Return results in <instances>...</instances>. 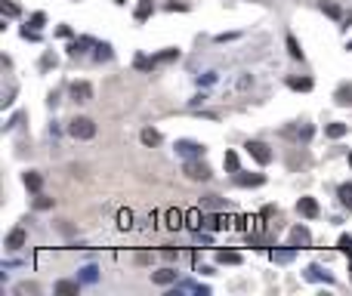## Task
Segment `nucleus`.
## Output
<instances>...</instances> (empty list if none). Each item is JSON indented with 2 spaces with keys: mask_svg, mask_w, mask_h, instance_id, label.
<instances>
[{
  "mask_svg": "<svg viewBox=\"0 0 352 296\" xmlns=\"http://www.w3.org/2000/svg\"><path fill=\"white\" fill-rule=\"evenodd\" d=\"M349 164H352V154H349Z\"/></svg>",
  "mask_w": 352,
  "mask_h": 296,
  "instance_id": "obj_35",
  "label": "nucleus"
},
{
  "mask_svg": "<svg viewBox=\"0 0 352 296\" xmlns=\"http://www.w3.org/2000/svg\"><path fill=\"white\" fill-rule=\"evenodd\" d=\"M176 152H182V154H204V145L182 139V142H176Z\"/></svg>",
  "mask_w": 352,
  "mask_h": 296,
  "instance_id": "obj_8",
  "label": "nucleus"
},
{
  "mask_svg": "<svg viewBox=\"0 0 352 296\" xmlns=\"http://www.w3.org/2000/svg\"><path fill=\"white\" fill-rule=\"evenodd\" d=\"M287 52L293 56V59H303V50H300V44H296L293 34H287Z\"/></svg>",
  "mask_w": 352,
  "mask_h": 296,
  "instance_id": "obj_16",
  "label": "nucleus"
},
{
  "mask_svg": "<svg viewBox=\"0 0 352 296\" xmlns=\"http://www.w3.org/2000/svg\"><path fill=\"white\" fill-rule=\"evenodd\" d=\"M96 50H99V52H96L99 59H111V46H108V44H99Z\"/></svg>",
  "mask_w": 352,
  "mask_h": 296,
  "instance_id": "obj_30",
  "label": "nucleus"
},
{
  "mask_svg": "<svg viewBox=\"0 0 352 296\" xmlns=\"http://www.w3.org/2000/svg\"><path fill=\"white\" fill-rule=\"evenodd\" d=\"M333 99H337V105H352V84H343Z\"/></svg>",
  "mask_w": 352,
  "mask_h": 296,
  "instance_id": "obj_12",
  "label": "nucleus"
},
{
  "mask_svg": "<svg viewBox=\"0 0 352 296\" xmlns=\"http://www.w3.org/2000/svg\"><path fill=\"white\" fill-rule=\"evenodd\" d=\"M78 290H81V284H78V281H59V284H56V293H59V296L78 293Z\"/></svg>",
  "mask_w": 352,
  "mask_h": 296,
  "instance_id": "obj_13",
  "label": "nucleus"
},
{
  "mask_svg": "<svg viewBox=\"0 0 352 296\" xmlns=\"http://www.w3.org/2000/svg\"><path fill=\"white\" fill-rule=\"evenodd\" d=\"M296 210H300L306 219H315V216H318V200H315V198H300Z\"/></svg>",
  "mask_w": 352,
  "mask_h": 296,
  "instance_id": "obj_5",
  "label": "nucleus"
},
{
  "mask_svg": "<svg viewBox=\"0 0 352 296\" xmlns=\"http://www.w3.org/2000/svg\"><path fill=\"white\" fill-rule=\"evenodd\" d=\"M4 12L7 16H19V6L13 4V0H4Z\"/></svg>",
  "mask_w": 352,
  "mask_h": 296,
  "instance_id": "obj_31",
  "label": "nucleus"
},
{
  "mask_svg": "<svg viewBox=\"0 0 352 296\" xmlns=\"http://www.w3.org/2000/svg\"><path fill=\"white\" fill-rule=\"evenodd\" d=\"M287 86H290V90H312V80H309V78H290Z\"/></svg>",
  "mask_w": 352,
  "mask_h": 296,
  "instance_id": "obj_18",
  "label": "nucleus"
},
{
  "mask_svg": "<svg viewBox=\"0 0 352 296\" xmlns=\"http://www.w3.org/2000/svg\"><path fill=\"white\" fill-rule=\"evenodd\" d=\"M71 99H74V102H90V99H93V86H90L87 80L71 84Z\"/></svg>",
  "mask_w": 352,
  "mask_h": 296,
  "instance_id": "obj_3",
  "label": "nucleus"
},
{
  "mask_svg": "<svg viewBox=\"0 0 352 296\" xmlns=\"http://www.w3.org/2000/svg\"><path fill=\"white\" fill-rule=\"evenodd\" d=\"M204 204H207V207H222V200H216V194H210V198L204 200Z\"/></svg>",
  "mask_w": 352,
  "mask_h": 296,
  "instance_id": "obj_34",
  "label": "nucleus"
},
{
  "mask_svg": "<svg viewBox=\"0 0 352 296\" xmlns=\"http://www.w3.org/2000/svg\"><path fill=\"white\" fill-rule=\"evenodd\" d=\"M222 164H226V170H229V173H238V154H235V152H226Z\"/></svg>",
  "mask_w": 352,
  "mask_h": 296,
  "instance_id": "obj_21",
  "label": "nucleus"
},
{
  "mask_svg": "<svg viewBox=\"0 0 352 296\" xmlns=\"http://www.w3.org/2000/svg\"><path fill=\"white\" fill-rule=\"evenodd\" d=\"M337 250H340V253H346V256H352V238H349V234H340Z\"/></svg>",
  "mask_w": 352,
  "mask_h": 296,
  "instance_id": "obj_23",
  "label": "nucleus"
},
{
  "mask_svg": "<svg viewBox=\"0 0 352 296\" xmlns=\"http://www.w3.org/2000/svg\"><path fill=\"white\" fill-rule=\"evenodd\" d=\"M321 10H324L330 18H340V6H337V4H324V0H321Z\"/></svg>",
  "mask_w": 352,
  "mask_h": 296,
  "instance_id": "obj_27",
  "label": "nucleus"
},
{
  "mask_svg": "<svg viewBox=\"0 0 352 296\" xmlns=\"http://www.w3.org/2000/svg\"><path fill=\"white\" fill-rule=\"evenodd\" d=\"M25 185L31 192H41V185H44V176L41 173H25Z\"/></svg>",
  "mask_w": 352,
  "mask_h": 296,
  "instance_id": "obj_15",
  "label": "nucleus"
},
{
  "mask_svg": "<svg viewBox=\"0 0 352 296\" xmlns=\"http://www.w3.org/2000/svg\"><path fill=\"white\" fill-rule=\"evenodd\" d=\"M167 226H170V228H182V226H185V213L170 210V213H167Z\"/></svg>",
  "mask_w": 352,
  "mask_h": 296,
  "instance_id": "obj_14",
  "label": "nucleus"
},
{
  "mask_svg": "<svg viewBox=\"0 0 352 296\" xmlns=\"http://www.w3.org/2000/svg\"><path fill=\"white\" fill-rule=\"evenodd\" d=\"M266 182V176H259V173H253V176H238V185H263Z\"/></svg>",
  "mask_w": 352,
  "mask_h": 296,
  "instance_id": "obj_22",
  "label": "nucleus"
},
{
  "mask_svg": "<svg viewBox=\"0 0 352 296\" xmlns=\"http://www.w3.org/2000/svg\"><path fill=\"white\" fill-rule=\"evenodd\" d=\"M31 25L41 28V25H44V12H34V16H31Z\"/></svg>",
  "mask_w": 352,
  "mask_h": 296,
  "instance_id": "obj_33",
  "label": "nucleus"
},
{
  "mask_svg": "<svg viewBox=\"0 0 352 296\" xmlns=\"http://www.w3.org/2000/svg\"><path fill=\"white\" fill-rule=\"evenodd\" d=\"M118 226H121V228H130V226H133V213H130V210H121V213H118Z\"/></svg>",
  "mask_w": 352,
  "mask_h": 296,
  "instance_id": "obj_25",
  "label": "nucleus"
},
{
  "mask_svg": "<svg viewBox=\"0 0 352 296\" xmlns=\"http://www.w3.org/2000/svg\"><path fill=\"white\" fill-rule=\"evenodd\" d=\"M142 142H145V145H158V142H161V133L148 126V130H142Z\"/></svg>",
  "mask_w": 352,
  "mask_h": 296,
  "instance_id": "obj_17",
  "label": "nucleus"
},
{
  "mask_svg": "<svg viewBox=\"0 0 352 296\" xmlns=\"http://www.w3.org/2000/svg\"><path fill=\"white\" fill-rule=\"evenodd\" d=\"M34 207H37V210H50V207H53V198H44V194H37Z\"/></svg>",
  "mask_w": 352,
  "mask_h": 296,
  "instance_id": "obj_28",
  "label": "nucleus"
},
{
  "mask_svg": "<svg viewBox=\"0 0 352 296\" xmlns=\"http://www.w3.org/2000/svg\"><path fill=\"white\" fill-rule=\"evenodd\" d=\"M185 226H189V228H201V213L198 210H189V213H185Z\"/></svg>",
  "mask_w": 352,
  "mask_h": 296,
  "instance_id": "obj_20",
  "label": "nucleus"
},
{
  "mask_svg": "<svg viewBox=\"0 0 352 296\" xmlns=\"http://www.w3.org/2000/svg\"><path fill=\"white\" fill-rule=\"evenodd\" d=\"M349 50H352V44H349Z\"/></svg>",
  "mask_w": 352,
  "mask_h": 296,
  "instance_id": "obj_36",
  "label": "nucleus"
},
{
  "mask_svg": "<svg viewBox=\"0 0 352 296\" xmlns=\"http://www.w3.org/2000/svg\"><path fill=\"white\" fill-rule=\"evenodd\" d=\"M152 281H155V284H173V281H176V272H173V268H161V272L152 274Z\"/></svg>",
  "mask_w": 352,
  "mask_h": 296,
  "instance_id": "obj_10",
  "label": "nucleus"
},
{
  "mask_svg": "<svg viewBox=\"0 0 352 296\" xmlns=\"http://www.w3.org/2000/svg\"><path fill=\"white\" fill-rule=\"evenodd\" d=\"M185 176L189 179H210V170H207V164H201V160H189L185 164Z\"/></svg>",
  "mask_w": 352,
  "mask_h": 296,
  "instance_id": "obj_4",
  "label": "nucleus"
},
{
  "mask_svg": "<svg viewBox=\"0 0 352 296\" xmlns=\"http://www.w3.org/2000/svg\"><path fill=\"white\" fill-rule=\"evenodd\" d=\"M152 10H155V6H152V0H142V4L136 6V18L142 22V18H148V16H152Z\"/></svg>",
  "mask_w": 352,
  "mask_h": 296,
  "instance_id": "obj_19",
  "label": "nucleus"
},
{
  "mask_svg": "<svg viewBox=\"0 0 352 296\" xmlns=\"http://www.w3.org/2000/svg\"><path fill=\"white\" fill-rule=\"evenodd\" d=\"M25 238H28V234H25V228H13V232L7 234V247L19 250V247H22V244H25Z\"/></svg>",
  "mask_w": 352,
  "mask_h": 296,
  "instance_id": "obj_7",
  "label": "nucleus"
},
{
  "mask_svg": "<svg viewBox=\"0 0 352 296\" xmlns=\"http://www.w3.org/2000/svg\"><path fill=\"white\" fill-rule=\"evenodd\" d=\"M84 281H96V268H93V266L84 268Z\"/></svg>",
  "mask_w": 352,
  "mask_h": 296,
  "instance_id": "obj_32",
  "label": "nucleus"
},
{
  "mask_svg": "<svg viewBox=\"0 0 352 296\" xmlns=\"http://www.w3.org/2000/svg\"><path fill=\"white\" fill-rule=\"evenodd\" d=\"M84 50H87V40H74V44L68 46V52H71V56H81Z\"/></svg>",
  "mask_w": 352,
  "mask_h": 296,
  "instance_id": "obj_29",
  "label": "nucleus"
},
{
  "mask_svg": "<svg viewBox=\"0 0 352 296\" xmlns=\"http://www.w3.org/2000/svg\"><path fill=\"white\" fill-rule=\"evenodd\" d=\"M340 200L352 210V185H340Z\"/></svg>",
  "mask_w": 352,
  "mask_h": 296,
  "instance_id": "obj_26",
  "label": "nucleus"
},
{
  "mask_svg": "<svg viewBox=\"0 0 352 296\" xmlns=\"http://www.w3.org/2000/svg\"><path fill=\"white\" fill-rule=\"evenodd\" d=\"M244 148L250 152V158H253L256 164H269V160H272V152H269L266 142H256V139H253V142H247Z\"/></svg>",
  "mask_w": 352,
  "mask_h": 296,
  "instance_id": "obj_2",
  "label": "nucleus"
},
{
  "mask_svg": "<svg viewBox=\"0 0 352 296\" xmlns=\"http://www.w3.org/2000/svg\"><path fill=\"white\" fill-rule=\"evenodd\" d=\"M68 133L74 139H93V136H96V124H93L90 118H74L68 124Z\"/></svg>",
  "mask_w": 352,
  "mask_h": 296,
  "instance_id": "obj_1",
  "label": "nucleus"
},
{
  "mask_svg": "<svg viewBox=\"0 0 352 296\" xmlns=\"http://www.w3.org/2000/svg\"><path fill=\"white\" fill-rule=\"evenodd\" d=\"M216 262H222V266H238V262H241V253H235V250H219V253H216Z\"/></svg>",
  "mask_w": 352,
  "mask_h": 296,
  "instance_id": "obj_9",
  "label": "nucleus"
},
{
  "mask_svg": "<svg viewBox=\"0 0 352 296\" xmlns=\"http://www.w3.org/2000/svg\"><path fill=\"white\" fill-rule=\"evenodd\" d=\"M346 130H349L346 124H327L324 126V136L327 139H340V136H346Z\"/></svg>",
  "mask_w": 352,
  "mask_h": 296,
  "instance_id": "obj_11",
  "label": "nucleus"
},
{
  "mask_svg": "<svg viewBox=\"0 0 352 296\" xmlns=\"http://www.w3.org/2000/svg\"><path fill=\"white\" fill-rule=\"evenodd\" d=\"M176 56H179V50H164V52L155 56L152 62H155V65H158V62H170V59H176Z\"/></svg>",
  "mask_w": 352,
  "mask_h": 296,
  "instance_id": "obj_24",
  "label": "nucleus"
},
{
  "mask_svg": "<svg viewBox=\"0 0 352 296\" xmlns=\"http://www.w3.org/2000/svg\"><path fill=\"white\" fill-rule=\"evenodd\" d=\"M290 240H293V247H309V244H312V234H309L306 228L296 226V228L290 232Z\"/></svg>",
  "mask_w": 352,
  "mask_h": 296,
  "instance_id": "obj_6",
  "label": "nucleus"
}]
</instances>
